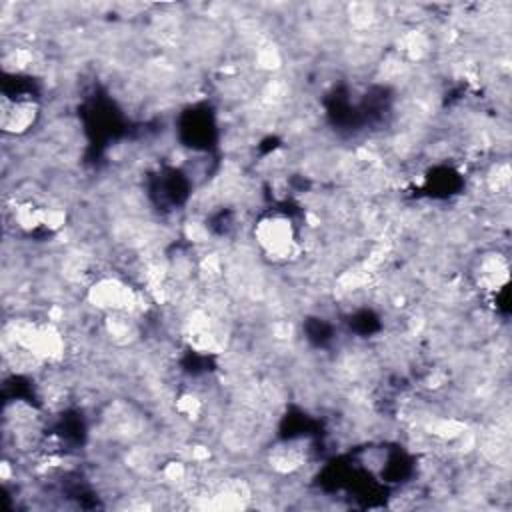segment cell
<instances>
[{"instance_id":"obj_1","label":"cell","mask_w":512,"mask_h":512,"mask_svg":"<svg viewBox=\"0 0 512 512\" xmlns=\"http://www.w3.org/2000/svg\"><path fill=\"white\" fill-rule=\"evenodd\" d=\"M254 242L272 262H288L298 252V232L294 222L282 212H270L254 224Z\"/></svg>"},{"instance_id":"obj_2","label":"cell","mask_w":512,"mask_h":512,"mask_svg":"<svg viewBox=\"0 0 512 512\" xmlns=\"http://www.w3.org/2000/svg\"><path fill=\"white\" fill-rule=\"evenodd\" d=\"M40 106L32 94H2L0 100V126L10 136H22L36 126Z\"/></svg>"},{"instance_id":"obj_3","label":"cell","mask_w":512,"mask_h":512,"mask_svg":"<svg viewBox=\"0 0 512 512\" xmlns=\"http://www.w3.org/2000/svg\"><path fill=\"white\" fill-rule=\"evenodd\" d=\"M90 300L108 314H132L138 308V292L118 278H102L90 288Z\"/></svg>"},{"instance_id":"obj_4","label":"cell","mask_w":512,"mask_h":512,"mask_svg":"<svg viewBox=\"0 0 512 512\" xmlns=\"http://www.w3.org/2000/svg\"><path fill=\"white\" fill-rule=\"evenodd\" d=\"M510 278V262L508 256L492 250L484 252L474 266V282L478 290L488 292V294H498L506 288Z\"/></svg>"}]
</instances>
